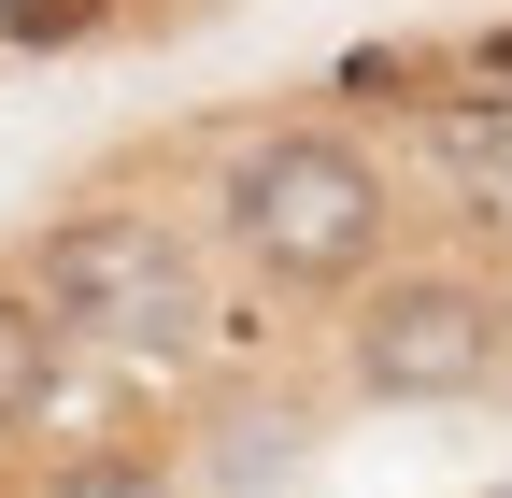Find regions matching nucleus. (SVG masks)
<instances>
[{
    "label": "nucleus",
    "instance_id": "7ed1b4c3",
    "mask_svg": "<svg viewBox=\"0 0 512 498\" xmlns=\"http://www.w3.org/2000/svg\"><path fill=\"white\" fill-rule=\"evenodd\" d=\"M342 385L356 399H399V413L484 399L498 385V285L456 271V257H384L342 299Z\"/></svg>",
    "mask_w": 512,
    "mask_h": 498
},
{
    "label": "nucleus",
    "instance_id": "423d86ee",
    "mask_svg": "<svg viewBox=\"0 0 512 498\" xmlns=\"http://www.w3.org/2000/svg\"><path fill=\"white\" fill-rule=\"evenodd\" d=\"M43 498H171V456L157 442H72L43 470Z\"/></svg>",
    "mask_w": 512,
    "mask_h": 498
},
{
    "label": "nucleus",
    "instance_id": "0eeeda50",
    "mask_svg": "<svg viewBox=\"0 0 512 498\" xmlns=\"http://www.w3.org/2000/svg\"><path fill=\"white\" fill-rule=\"evenodd\" d=\"M328 86H342V100H441V86H456V57H441V43H356Z\"/></svg>",
    "mask_w": 512,
    "mask_h": 498
},
{
    "label": "nucleus",
    "instance_id": "39448f33",
    "mask_svg": "<svg viewBox=\"0 0 512 498\" xmlns=\"http://www.w3.org/2000/svg\"><path fill=\"white\" fill-rule=\"evenodd\" d=\"M57 385H72V342H57V328H43V299L0 271V427H43Z\"/></svg>",
    "mask_w": 512,
    "mask_h": 498
},
{
    "label": "nucleus",
    "instance_id": "20e7f679",
    "mask_svg": "<svg viewBox=\"0 0 512 498\" xmlns=\"http://www.w3.org/2000/svg\"><path fill=\"white\" fill-rule=\"evenodd\" d=\"M413 143H427V171H441V200H456V228L512 257V100L441 86V100H413Z\"/></svg>",
    "mask_w": 512,
    "mask_h": 498
},
{
    "label": "nucleus",
    "instance_id": "1a4fd4ad",
    "mask_svg": "<svg viewBox=\"0 0 512 498\" xmlns=\"http://www.w3.org/2000/svg\"><path fill=\"white\" fill-rule=\"evenodd\" d=\"M456 86H484V100H512V15H498V29H470V43H456Z\"/></svg>",
    "mask_w": 512,
    "mask_h": 498
},
{
    "label": "nucleus",
    "instance_id": "f03ea898",
    "mask_svg": "<svg viewBox=\"0 0 512 498\" xmlns=\"http://www.w3.org/2000/svg\"><path fill=\"white\" fill-rule=\"evenodd\" d=\"M15 285L43 299L57 342H100V356H171V342L214 328L200 228H185V214H143V200H86V214H57V228L29 242Z\"/></svg>",
    "mask_w": 512,
    "mask_h": 498
},
{
    "label": "nucleus",
    "instance_id": "f257e3e1",
    "mask_svg": "<svg viewBox=\"0 0 512 498\" xmlns=\"http://www.w3.org/2000/svg\"><path fill=\"white\" fill-rule=\"evenodd\" d=\"M214 242L271 285V299H356L399 257V171L328 114H271L242 129L214 171Z\"/></svg>",
    "mask_w": 512,
    "mask_h": 498
},
{
    "label": "nucleus",
    "instance_id": "9d476101",
    "mask_svg": "<svg viewBox=\"0 0 512 498\" xmlns=\"http://www.w3.org/2000/svg\"><path fill=\"white\" fill-rule=\"evenodd\" d=\"M498 385H512V271H498Z\"/></svg>",
    "mask_w": 512,
    "mask_h": 498
},
{
    "label": "nucleus",
    "instance_id": "6e6552de",
    "mask_svg": "<svg viewBox=\"0 0 512 498\" xmlns=\"http://www.w3.org/2000/svg\"><path fill=\"white\" fill-rule=\"evenodd\" d=\"M100 15H128V0H0V43H86Z\"/></svg>",
    "mask_w": 512,
    "mask_h": 498
}]
</instances>
